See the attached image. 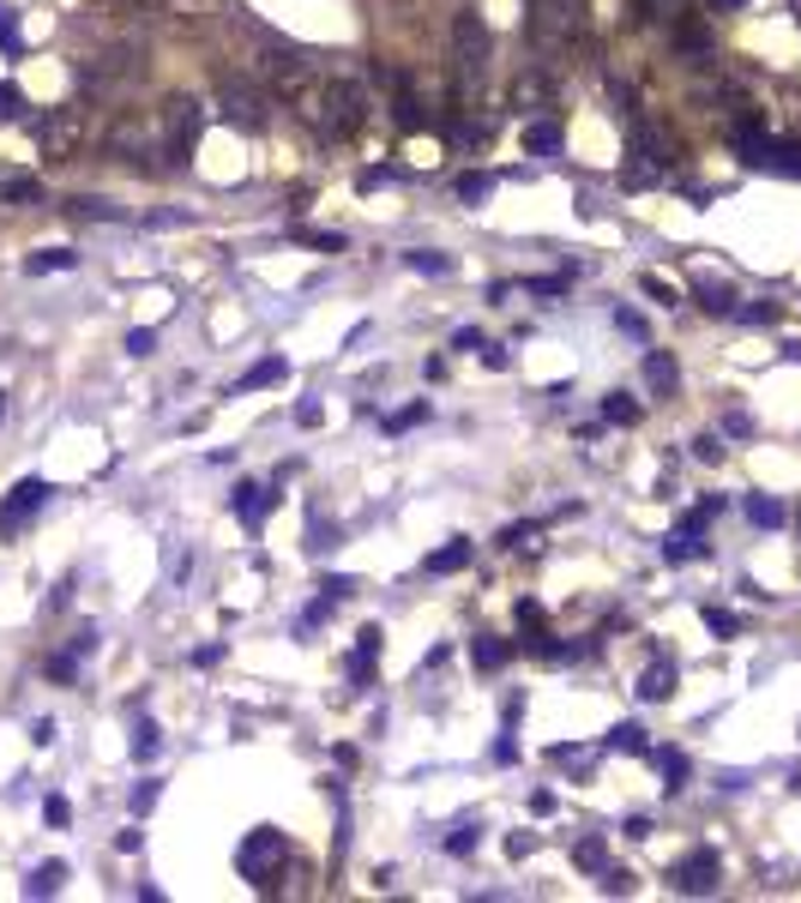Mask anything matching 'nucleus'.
<instances>
[{"mask_svg":"<svg viewBox=\"0 0 801 903\" xmlns=\"http://www.w3.org/2000/svg\"><path fill=\"white\" fill-rule=\"evenodd\" d=\"M277 97H284V109L295 115L302 127H314L320 139H350L355 127L368 121V97L355 91L350 79H338V72H320V67H277Z\"/></svg>","mask_w":801,"mask_h":903,"instance_id":"obj_1","label":"nucleus"},{"mask_svg":"<svg viewBox=\"0 0 801 903\" xmlns=\"http://www.w3.org/2000/svg\"><path fill=\"white\" fill-rule=\"evenodd\" d=\"M284 862H290V843H284V832H272V825H260V832H247L235 843V867H242V880H254L260 892H272Z\"/></svg>","mask_w":801,"mask_h":903,"instance_id":"obj_2","label":"nucleus"},{"mask_svg":"<svg viewBox=\"0 0 801 903\" xmlns=\"http://www.w3.org/2000/svg\"><path fill=\"white\" fill-rule=\"evenodd\" d=\"M31 139L49 163H72L85 145V109H42V121H31Z\"/></svg>","mask_w":801,"mask_h":903,"instance_id":"obj_3","label":"nucleus"},{"mask_svg":"<svg viewBox=\"0 0 801 903\" xmlns=\"http://www.w3.org/2000/svg\"><path fill=\"white\" fill-rule=\"evenodd\" d=\"M157 127H163V157L182 163V157L193 151V139H199V102H187V97L163 102V109H157Z\"/></svg>","mask_w":801,"mask_h":903,"instance_id":"obj_4","label":"nucleus"},{"mask_svg":"<svg viewBox=\"0 0 801 903\" xmlns=\"http://www.w3.org/2000/svg\"><path fill=\"white\" fill-rule=\"evenodd\" d=\"M49 494H55V482H42V477H25V482H12V494L0 500V530H25L31 524V512L49 507Z\"/></svg>","mask_w":801,"mask_h":903,"instance_id":"obj_5","label":"nucleus"},{"mask_svg":"<svg viewBox=\"0 0 801 903\" xmlns=\"http://www.w3.org/2000/svg\"><path fill=\"white\" fill-rule=\"evenodd\" d=\"M627 181L633 187H651V181H657V175L663 169H670V157H663V139H657V132H651L645 121L639 127H633V145H627Z\"/></svg>","mask_w":801,"mask_h":903,"instance_id":"obj_6","label":"nucleus"},{"mask_svg":"<svg viewBox=\"0 0 801 903\" xmlns=\"http://www.w3.org/2000/svg\"><path fill=\"white\" fill-rule=\"evenodd\" d=\"M717 880H723V855L717 850H693L687 862L675 867V892H687V897H711Z\"/></svg>","mask_w":801,"mask_h":903,"instance_id":"obj_7","label":"nucleus"},{"mask_svg":"<svg viewBox=\"0 0 801 903\" xmlns=\"http://www.w3.org/2000/svg\"><path fill=\"white\" fill-rule=\"evenodd\" d=\"M452 42H458V72H477L482 79V61H488V24L477 19V12H458V24H452Z\"/></svg>","mask_w":801,"mask_h":903,"instance_id":"obj_8","label":"nucleus"},{"mask_svg":"<svg viewBox=\"0 0 801 903\" xmlns=\"http://www.w3.org/2000/svg\"><path fill=\"white\" fill-rule=\"evenodd\" d=\"M272 507H277V494H272L265 482H235V488H229V512L247 518V530H260Z\"/></svg>","mask_w":801,"mask_h":903,"instance_id":"obj_9","label":"nucleus"},{"mask_svg":"<svg viewBox=\"0 0 801 903\" xmlns=\"http://www.w3.org/2000/svg\"><path fill=\"white\" fill-rule=\"evenodd\" d=\"M380 645H385V632H380V627H362V632H355V650H350V687H355V693H362L368 680H374Z\"/></svg>","mask_w":801,"mask_h":903,"instance_id":"obj_10","label":"nucleus"},{"mask_svg":"<svg viewBox=\"0 0 801 903\" xmlns=\"http://www.w3.org/2000/svg\"><path fill=\"white\" fill-rule=\"evenodd\" d=\"M224 115H229L235 127H247V132L265 127V102L247 91V85H229V91H224Z\"/></svg>","mask_w":801,"mask_h":903,"instance_id":"obj_11","label":"nucleus"},{"mask_svg":"<svg viewBox=\"0 0 801 903\" xmlns=\"http://www.w3.org/2000/svg\"><path fill=\"white\" fill-rule=\"evenodd\" d=\"M284 380H290V362H284V355H260V362L247 367L242 380H235V392H265V386H284Z\"/></svg>","mask_w":801,"mask_h":903,"instance_id":"obj_12","label":"nucleus"},{"mask_svg":"<svg viewBox=\"0 0 801 903\" xmlns=\"http://www.w3.org/2000/svg\"><path fill=\"white\" fill-rule=\"evenodd\" d=\"M470 554H477V542L452 537L440 554H428V560H422V572H428V579H447V572H465V567H470Z\"/></svg>","mask_w":801,"mask_h":903,"instance_id":"obj_13","label":"nucleus"},{"mask_svg":"<svg viewBox=\"0 0 801 903\" xmlns=\"http://www.w3.org/2000/svg\"><path fill=\"white\" fill-rule=\"evenodd\" d=\"M645 386L657 392V397H670L681 386V367H675L670 350H645Z\"/></svg>","mask_w":801,"mask_h":903,"instance_id":"obj_14","label":"nucleus"},{"mask_svg":"<svg viewBox=\"0 0 801 903\" xmlns=\"http://www.w3.org/2000/svg\"><path fill=\"white\" fill-rule=\"evenodd\" d=\"M693 295H700V307H705V314H717V320L735 314V289L723 284V277H693Z\"/></svg>","mask_w":801,"mask_h":903,"instance_id":"obj_15","label":"nucleus"},{"mask_svg":"<svg viewBox=\"0 0 801 903\" xmlns=\"http://www.w3.org/2000/svg\"><path fill=\"white\" fill-rule=\"evenodd\" d=\"M560 145H567L560 121H525V151L530 157H560Z\"/></svg>","mask_w":801,"mask_h":903,"instance_id":"obj_16","label":"nucleus"},{"mask_svg":"<svg viewBox=\"0 0 801 903\" xmlns=\"http://www.w3.org/2000/svg\"><path fill=\"white\" fill-rule=\"evenodd\" d=\"M670 693H675V662H670V657H657V662H651V669L639 675V699L663 705Z\"/></svg>","mask_w":801,"mask_h":903,"instance_id":"obj_17","label":"nucleus"},{"mask_svg":"<svg viewBox=\"0 0 801 903\" xmlns=\"http://www.w3.org/2000/svg\"><path fill=\"white\" fill-rule=\"evenodd\" d=\"M61 880H67V862H42V867L25 873V897H55Z\"/></svg>","mask_w":801,"mask_h":903,"instance_id":"obj_18","label":"nucleus"},{"mask_svg":"<svg viewBox=\"0 0 801 903\" xmlns=\"http://www.w3.org/2000/svg\"><path fill=\"white\" fill-rule=\"evenodd\" d=\"M79 265V254L72 247H37V254H25V272L42 277V272H72Z\"/></svg>","mask_w":801,"mask_h":903,"instance_id":"obj_19","label":"nucleus"},{"mask_svg":"<svg viewBox=\"0 0 801 903\" xmlns=\"http://www.w3.org/2000/svg\"><path fill=\"white\" fill-rule=\"evenodd\" d=\"M741 512H748L760 530H778L783 518H790V507H783V500H771V494H748V500H741Z\"/></svg>","mask_w":801,"mask_h":903,"instance_id":"obj_20","label":"nucleus"},{"mask_svg":"<svg viewBox=\"0 0 801 903\" xmlns=\"http://www.w3.org/2000/svg\"><path fill=\"white\" fill-rule=\"evenodd\" d=\"M657 759V772H663V789H687V777H693V765H687V753H675V747H663V753H651Z\"/></svg>","mask_w":801,"mask_h":903,"instance_id":"obj_21","label":"nucleus"},{"mask_svg":"<svg viewBox=\"0 0 801 903\" xmlns=\"http://www.w3.org/2000/svg\"><path fill=\"white\" fill-rule=\"evenodd\" d=\"M470 662H477V669H507L512 645L507 639H488V632H482V639H470Z\"/></svg>","mask_w":801,"mask_h":903,"instance_id":"obj_22","label":"nucleus"},{"mask_svg":"<svg viewBox=\"0 0 801 903\" xmlns=\"http://www.w3.org/2000/svg\"><path fill=\"white\" fill-rule=\"evenodd\" d=\"M711 549H705V537H687V530H675L670 542H663V560L670 567H687V560H705Z\"/></svg>","mask_w":801,"mask_h":903,"instance_id":"obj_23","label":"nucleus"},{"mask_svg":"<svg viewBox=\"0 0 801 903\" xmlns=\"http://www.w3.org/2000/svg\"><path fill=\"white\" fill-rule=\"evenodd\" d=\"M157 753H163V729H157L152 717H139V723H133V759H139V765H152Z\"/></svg>","mask_w":801,"mask_h":903,"instance_id":"obj_24","label":"nucleus"},{"mask_svg":"<svg viewBox=\"0 0 801 903\" xmlns=\"http://www.w3.org/2000/svg\"><path fill=\"white\" fill-rule=\"evenodd\" d=\"M609 753H651V742H645V723H615L609 729V742H603Z\"/></svg>","mask_w":801,"mask_h":903,"instance_id":"obj_25","label":"nucleus"},{"mask_svg":"<svg viewBox=\"0 0 801 903\" xmlns=\"http://www.w3.org/2000/svg\"><path fill=\"white\" fill-rule=\"evenodd\" d=\"M404 265H410V272H422V277H447V272H452V254H434V247H410Z\"/></svg>","mask_w":801,"mask_h":903,"instance_id":"obj_26","label":"nucleus"},{"mask_svg":"<svg viewBox=\"0 0 801 903\" xmlns=\"http://www.w3.org/2000/svg\"><path fill=\"white\" fill-rule=\"evenodd\" d=\"M338 542H344V530L325 524V512L307 518V554H325V549H338Z\"/></svg>","mask_w":801,"mask_h":903,"instance_id":"obj_27","label":"nucleus"},{"mask_svg":"<svg viewBox=\"0 0 801 903\" xmlns=\"http://www.w3.org/2000/svg\"><path fill=\"white\" fill-rule=\"evenodd\" d=\"M573 862L590 867V873H603V867H609V843H603V837H578L573 843Z\"/></svg>","mask_w":801,"mask_h":903,"instance_id":"obj_28","label":"nucleus"},{"mask_svg":"<svg viewBox=\"0 0 801 903\" xmlns=\"http://www.w3.org/2000/svg\"><path fill=\"white\" fill-rule=\"evenodd\" d=\"M645 416V410L639 404H633V397L627 392H609V397H603V422H621V428H633V422H639Z\"/></svg>","mask_w":801,"mask_h":903,"instance_id":"obj_29","label":"nucleus"},{"mask_svg":"<svg viewBox=\"0 0 801 903\" xmlns=\"http://www.w3.org/2000/svg\"><path fill=\"white\" fill-rule=\"evenodd\" d=\"M675 42H681V49H687V55H705V49H711L705 24L693 19V12H687V19H675Z\"/></svg>","mask_w":801,"mask_h":903,"instance_id":"obj_30","label":"nucleus"},{"mask_svg":"<svg viewBox=\"0 0 801 903\" xmlns=\"http://www.w3.org/2000/svg\"><path fill=\"white\" fill-rule=\"evenodd\" d=\"M37 194H42V187L31 181V175H0V205H25Z\"/></svg>","mask_w":801,"mask_h":903,"instance_id":"obj_31","label":"nucleus"},{"mask_svg":"<svg viewBox=\"0 0 801 903\" xmlns=\"http://www.w3.org/2000/svg\"><path fill=\"white\" fill-rule=\"evenodd\" d=\"M157 795H163V783L157 777H145V783H133V795H127V807H133V819H145V813L157 807Z\"/></svg>","mask_w":801,"mask_h":903,"instance_id":"obj_32","label":"nucleus"},{"mask_svg":"<svg viewBox=\"0 0 801 903\" xmlns=\"http://www.w3.org/2000/svg\"><path fill=\"white\" fill-rule=\"evenodd\" d=\"M488 194H495V175H458V199L465 205H482Z\"/></svg>","mask_w":801,"mask_h":903,"instance_id":"obj_33","label":"nucleus"},{"mask_svg":"<svg viewBox=\"0 0 801 903\" xmlns=\"http://www.w3.org/2000/svg\"><path fill=\"white\" fill-rule=\"evenodd\" d=\"M477 843H482V825H458V832L447 837V855L465 862V855H477Z\"/></svg>","mask_w":801,"mask_h":903,"instance_id":"obj_34","label":"nucleus"},{"mask_svg":"<svg viewBox=\"0 0 801 903\" xmlns=\"http://www.w3.org/2000/svg\"><path fill=\"white\" fill-rule=\"evenodd\" d=\"M700 615H705V627H711V632H717V639H735V632H741V620H735L730 609H717V602H705V609H700Z\"/></svg>","mask_w":801,"mask_h":903,"instance_id":"obj_35","label":"nucleus"},{"mask_svg":"<svg viewBox=\"0 0 801 903\" xmlns=\"http://www.w3.org/2000/svg\"><path fill=\"white\" fill-rule=\"evenodd\" d=\"M0 49H7L12 61L25 55V37H19V24H12V7H7V0H0Z\"/></svg>","mask_w":801,"mask_h":903,"instance_id":"obj_36","label":"nucleus"},{"mask_svg":"<svg viewBox=\"0 0 801 903\" xmlns=\"http://www.w3.org/2000/svg\"><path fill=\"white\" fill-rule=\"evenodd\" d=\"M295 242H307V247H325V254H344V235H338V229H295Z\"/></svg>","mask_w":801,"mask_h":903,"instance_id":"obj_37","label":"nucleus"},{"mask_svg":"<svg viewBox=\"0 0 801 903\" xmlns=\"http://www.w3.org/2000/svg\"><path fill=\"white\" fill-rule=\"evenodd\" d=\"M422 416H428V397H422V404H404L398 416H385V434H410V428H417Z\"/></svg>","mask_w":801,"mask_h":903,"instance_id":"obj_38","label":"nucleus"},{"mask_svg":"<svg viewBox=\"0 0 801 903\" xmlns=\"http://www.w3.org/2000/svg\"><path fill=\"white\" fill-rule=\"evenodd\" d=\"M79 662H85V657H72V650H55V657H49V675L61 680V687H72V680H79Z\"/></svg>","mask_w":801,"mask_h":903,"instance_id":"obj_39","label":"nucleus"},{"mask_svg":"<svg viewBox=\"0 0 801 903\" xmlns=\"http://www.w3.org/2000/svg\"><path fill=\"white\" fill-rule=\"evenodd\" d=\"M72 212H79V217H102V224H121V212H115L109 199H72Z\"/></svg>","mask_w":801,"mask_h":903,"instance_id":"obj_40","label":"nucleus"},{"mask_svg":"<svg viewBox=\"0 0 801 903\" xmlns=\"http://www.w3.org/2000/svg\"><path fill=\"white\" fill-rule=\"evenodd\" d=\"M693 458H700V464H723V434H700L693 440Z\"/></svg>","mask_w":801,"mask_h":903,"instance_id":"obj_41","label":"nucleus"},{"mask_svg":"<svg viewBox=\"0 0 801 903\" xmlns=\"http://www.w3.org/2000/svg\"><path fill=\"white\" fill-rule=\"evenodd\" d=\"M350 590H355V579H344V572H325L320 579V597H332V602H344Z\"/></svg>","mask_w":801,"mask_h":903,"instance_id":"obj_42","label":"nucleus"},{"mask_svg":"<svg viewBox=\"0 0 801 903\" xmlns=\"http://www.w3.org/2000/svg\"><path fill=\"white\" fill-rule=\"evenodd\" d=\"M639 289L651 295V302H663V307H675V289H670V284H663V277H657V272H645V277H639Z\"/></svg>","mask_w":801,"mask_h":903,"instance_id":"obj_43","label":"nucleus"},{"mask_svg":"<svg viewBox=\"0 0 801 903\" xmlns=\"http://www.w3.org/2000/svg\"><path fill=\"white\" fill-rule=\"evenodd\" d=\"M615 325H621V332H627V337H639V344L651 337V325H645L639 314H633V307H615Z\"/></svg>","mask_w":801,"mask_h":903,"instance_id":"obj_44","label":"nucleus"},{"mask_svg":"<svg viewBox=\"0 0 801 903\" xmlns=\"http://www.w3.org/2000/svg\"><path fill=\"white\" fill-rule=\"evenodd\" d=\"M127 355H157V332H152V325H139V332H127Z\"/></svg>","mask_w":801,"mask_h":903,"instance_id":"obj_45","label":"nucleus"},{"mask_svg":"<svg viewBox=\"0 0 801 903\" xmlns=\"http://www.w3.org/2000/svg\"><path fill=\"white\" fill-rule=\"evenodd\" d=\"M603 892H609V897H615V892L627 897V892H633V873H627V867H603Z\"/></svg>","mask_w":801,"mask_h":903,"instance_id":"obj_46","label":"nucleus"},{"mask_svg":"<svg viewBox=\"0 0 801 903\" xmlns=\"http://www.w3.org/2000/svg\"><path fill=\"white\" fill-rule=\"evenodd\" d=\"M488 344V337L477 332V325H458V332H452V350H465V355H477Z\"/></svg>","mask_w":801,"mask_h":903,"instance_id":"obj_47","label":"nucleus"},{"mask_svg":"<svg viewBox=\"0 0 801 903\" xmlns=\"http://www.w3.org/2000/svg\"><path fill=\"white\" fill-rule=\"evenodd\" d=\"M97 645H102V632H97V627H79V632H72V645H67V650H72V657H91Z\"/></svg>","mask_w":801,"mask_h":903,"instance_id":"obj_48","label":"nucleus"},{"mask_svg":"<svg viewBox=\"0 0 801 903\" xmlns=\"http://www.w3.org/2000/svg\"><path fill=\"white\" fill-rule=\"evenodd\" d=\"M567 284H573V277H530V295H567Z\"/></svg>","mask_w":801,"mask_h":903,"instance_id":"obj_49","label":"nucleus"},{"mask_svg":"<svg viewBox=\"0 0 801 903\" xmlns=\"http://www.w3.org/2000/svg\"><path fill=\"white\" fill-rule=\"evenodd\" d=\"M477 355H482V362H488V367H495V374H507V367H512V355H507V350H500V344H482Z\"/></svg>","mask_w":801,"mask_h":903,"instance_id":"obj_50","label":"nucleus"},{"mask_svg":"<svg viewBox=\"0 0 801 903\" xmlns=\"http://www.w3.org/2000/svg\"><path fill=\"white\" fill-rule=\"evenodd\" d=\"M735 314L748 320V325H771V320H778V307H771V302H760V307H735Z\"/></svg>","mask_w":801,"mask_h":903,"instance_id":"obj_51","label":"nucleus"},{"mask_svg":"<svg viewBox=\"0 0 801 903\" xmlns=\"http://www.w3.org/2000/svg\"><path fill=\"white\" fill-rule=\"evenodd\" d=\"M723 434L748 440V434H753V416H741V410H730V416H723Z\"/></svg>","mask_w":801,"mask_h":903,"instance_id":"obj_52","label":"nucleus"},{"mask_svg":"<svg viewBox=\"0 0 801 903\" xmlns=\"http://www.w3.org/2000/svg\"><path fill=\"white\" fill-rule=\"evenodd\" d=\"M42 813H49V825H67V819H72L67 795H49V802H42Z\"/></svg>","mask_w":801,"mask_h":903,"instance_id":"obj_53","label":"nucleus"},{"mask_svg":"<svg viewBox=\"0 0 801 903\" xmlns=\"http://www.w3.org/2000/svg\"><path fill=\"white\" fill-rule=\"evenodd\" d=\"M518 759V742H512V729H500V742H495V765H512Z\"/></svg>","mask_w":801,"mask_h":903,"instance_id":"obj_54","label":"nucleus"},{"mask_svg":"<svg viewBox=\"0 0 801 903\" xmlns=\"http://www.w3.org/2000/svg\"><path fill=\"white\" fill-rule=\"evenodd\" d=\"M320 416H325V410L314 404V397H302V404H295V422H302V428H320Z\"/></svg>","mask_w":801,"mask_h":903,"instance_id":"obj_55","label":"nucleus"},{"mask_svg":"<svg viewBox=\"0 0 801 903\" xmlns=\"http://www.w3.org/2000/svg\"><path fill=\"white\" fill-rule=\"evenodd\" d=\"M31 742H37V747L55 742V717H37V723H31Z\"/></svg>","mask_w":801,"mask_h":903,"instance_id":"obj_56","label":"nucleus"},{"mask_svg":"<svg viewBox=\"0 0 801 903\" xmlns=\"http://www.w3.org/2000/svg\"><path fill=\"white\" fill-rule=\"evenodd\" d=\"M145 224H152V229H175V224H187V217H182V212H152Z\"/></svg>","mask_w":801,"mask_h":903,"instance_id":"obj_57","label":"nucleus"},{"mask_svg":"<svg viewBox=\"0 0 801 903\" xmlns=\"http://www.w3.org/2000/svg\"><path fill=\"white\" fill-rule=\"evenodd\" d=\"M139 843H145V832H121V837H115V850H121V855H139Z\"/></svg>","mask_w":801,"mask_h":903,"instance_id":"obj_58","label":"nucleus"},{"mask_svg":"<svg viewBox=\"0 0 801 903\" xmlns=\"http://www.w3.org/2000/svg\"><path fill=\"white\" fill-rule=\"evenodd\" d=\"M717 789H730V795H735V789H748V772H723V777H717Z\"/></svg>","mask_w":801,"mask_h":903,"instance_id":"obj_59","label":"nucleus"},{"mask_svg":"<svg viewBox=\"0 0 801 903\" xmlns=\"http://www.w3.org/2000/svg\"><path fill=\"white\" fill-rule=\"evenodd\" d=\"M711 7H748V0H711Z\"/></svg>","mask_w":801,"mask_h":903,"instance_id":"obj_60","label":"nucleus"},{"mask_svg":"<svg viewBox=\"0 0 801 903\" xmlns=\"http://www.w3.org/2000/svg\"><path fill=\"white\" fill-rule=\"evenodd\" d=\"M145 7H182V0H145Z\"/></svg>","mask_w":801,"mask_h":903,"instance_id":"obj_61","label":"nucleus"},{"mask_svg":"<svg viewBox=\"0 0 801 903\" xmlns=\"http://www.w3.org/2000/svg\"><path fill=\"white\" fill-rule=\"evenodd\" d=\"M0 422H7V392H0Z\"/></svg>","mask_w":801,"mask_h":903,"instance_id":"obj_62","label":"nucleus"},{"mask_svg":"<svg viewBox=\"0 0 801 903\" xmlns=\"http://www.w3.org/2000/svg\"><path fill=\"white\" fill-rule=\"evenodd\" d=\"M795 530H801V512H795Z\"/></svg>","mask_w":801,"mask_h":903,"instance_id":"obj_63","label":"nucleus"},{"mask_svg":"<svg viewBox=\"0 0 801 903\" xmlns=\"http://www.w3.org/2000/svg\"><path fill=\"white\" fill-rule=\"evenodd\" d=\"M795 12H801V0H795Z\"/></svg>","mask_w":801,"mask_h":903,"instance_id":"obj_64","label":"nucleus"}]
</instances>
